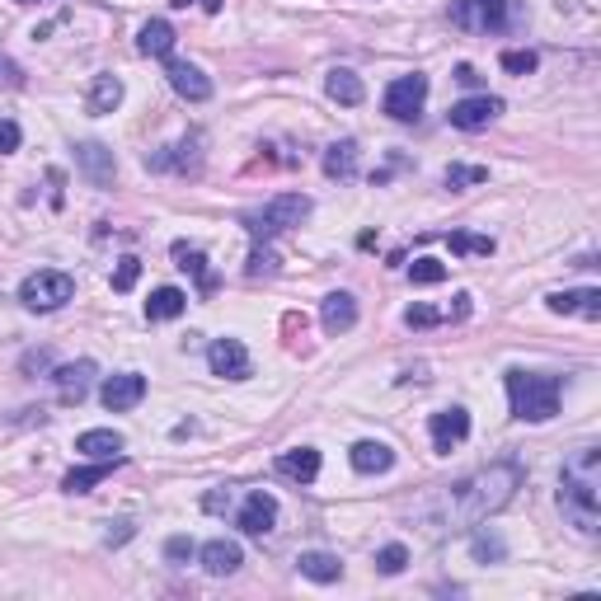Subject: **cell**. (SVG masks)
Segmentation results:
<instances>
[{
	"label": "cell",
	"mask_w": 601,
	"mask_h": 601,
	"mask_svg": "<svg viewBox=\"0 0 601 601\" xmlns=\"http://www.w3.org/2000/svg\"><path fill=\"white\" fill-rule=\"evenodd\" d=\"M522 489V465L494 461L475 470V475L442 484L432 498L418 503V522L428 526L432 536H456V531H475L484 517L503 512Z\"/></svg>",
	"instance_id": "cell-1"
},
{
	"label": "cell",
	"mask_w": 601,
	"mask_h": 601,
	"mask_svg": "<svg viewBox=\"0 0 601 601\" xmlns=\"http://www.w3.org/2000/svg\"><path fill=\"white\" fill-rule=\"evenodd\" d=\"M559 512L578 526L583 536H597L601 522V451L578 447L564 461V479H559Z\"/></svg>",
	"instance_id": "cell-2"
},
{
	"label": "cell",
	"mask_w": 601,
	"mask_h": 601,
	"mask_svg": "<svg viewBox=\"0 0 601 601\" xmlns=\"http://www.w3.org/2000/svg\"><path fill=\"white\" fill-rule=\"evenodd\" d=\"M564 381L545 371H508V404L522 423H550L559 414Z\"/></svg>",
	"instance_id": "cell-3"
},
{
	"label": "cell",
	"mask_w": 601,
	"mask_h": 601,
	"mask_svg": "<svg viewBox=\"0 0 601 601\" xmlns=\"http://www.w3.org/2000/svg\"><path fill=\"white\" fill-rule=\"evenodd\" d=\"M451 24L465 33H512L526 24V5L522 0H451Z\"/></svg>",
	"instance_id": "cell-4"
},
{
	"label": "cell",
	"mask_w": 601,
	"mask_h": 601,
	"mask_svg": "<svg viewBox=\"0 0 601 601\" xmlns=\"http://www.w3.org/2000/svg\"><path fill=\"white\" fill-rule=\"evenodd\" d=\"M306 216H310V198H306V193H278L268 207H259V212H245L240 221H245V231L254 235V240H273V235L301 226Z\"/></svg>",
	"instance_id": "cell-5"
},
{
	"label": "cell",
	"mask_w": 601,
	"mask_h": 601,
	"mask_svg": "<svg viewBox=\"0 0 601 601\" xmlns=\"http://www.w3.org/2000/svg\"><path fill=\"white\" fill-rule=\"evenodd\" d=\"M71 296H76V278H71V273H57V268H38V273H29L24 287H19L24 310H38V315L62 310Z\"/></svg>",
	"instance_id": "cell-6"
},
{
	"label": "cell",
	"mask_w": 601,
	"mask_h": 601,
	"mask_svg": "<svg viewBox=\"0 0 601 601\" xmlns=\"http://www.w3.org/2000/svg\"><path fill=\"white\" fill-rule=\"evenodd\" d=\"M423 104H428V76H400L386 85V99H381V108H386L395 123H418V113H423Z\"/></svg>",
	"instance_id": "cell-7"
},
{
	"label": "cell",
	"mask_w": 601,
	"mask_h": 601,
	"mask_svg": "<svg viewBox=\"0 0 601 601\" xmlns=\"http://www.w3.org/2000/svg\"><path fill=\"white\" fill-rule=\"evenodd\" d=\"M99 400H104L108 414H127V409H137L146 400V376L137 371H118V376H108L104 390H99Z\"/></svg>",
	"instance_id": "cell-8"
},
{
	"label": "cell",
	"mask_w": 601,
	"mask_h": 601,
	"mask_svg": "<svg viewBox=\"0 0 601 601\" xmlns=\"http://www.w3.org/2000/svg\"><path fill=\"white\" fill-rule=\"evenodd\" d=\"M207 367H212L216 376H226V381H249V376H254V362H249L240 339H216L212 348H207Z\"/></svg>",
	"instance_id": "cell-9"
},
{
	"label": "cell",
	"mask_w": 601,
	"mask_h": 601,
	"mask_svg": "<svg viewBox=\"0 0 601 601\" xmlns=\"http://www.w3.org/2000/svg\"><path fill=\"white\" fill-rule=\"evenodd\" d=\"M428 432H432V451H442V456H447L451 447H461L465 437H470V414H465L461 404L437 409V414L428 418Z\"/></svg>",
	"instance_id": "cell-10"
},
{
	"label": "cell",
	"mask_w": 601,
	"mask_h": 601,
	"mask_svg": "<svg viewBox=\"0 0 601 601\" xmlns=\"http://www.w3.org/2000/svg\"><path fill=\"white\" fill-rule=\"evenodd\" d=\"M503 113V99L498 94H470L461 104H451V127H461V132H479V127H489Z\"/></svg>",
	"instance_id": "cell-11"
},
{
	"label": "cell",
	"mask_w": 601,
	"mask_h": 601,
	"mask_svg": "<svg viewBox=\"0 0 601 601\" xmlns=\"http://www.w3.org/2000/svg\"><path fill=\"white\" fill-rule=\"evenodd\" d=\"M235 526L245 531V536L263 540L273 526H278V498L263 494V489H254V494L245 498V508H240V517H235Z\"/></svg>",
	"instance_id": "cell-12"
},
{
	"label": "cell",
	"mask_w": 601,
	"mask_h": 601,
	"mask_svg": "<svg viewBox=\"0 0 601 601\" xmlns=\"http://www.w3.org/2000/svg\"><path fill=\"white\" fill-rule=\"evenodd\" d=\"M76 165H80V174H85L94 188H108V184H113V174H118V160H113V151H108L104 141H80V146H76Z\"/></svg>",
	"instance_id": "cell-13"
},
{
	"label": "cell",
	"mask_w": 601,
	"mask_h": 601,
	"mask_svg": "<svg viewBox=\"0 0 601 601\" xmlns=\"http://www.w3.org/2000/svg\"><path fill=\"white\" fill-rule=\"evenodd\" d=\"M165 76H170L174 94H179V99H188V104H207V99H212V80L202 76L193 62H174V57H170Z\"/></svg>",
	"instance_id": "cell-14"
},
{
	"label": "cell",
	"mask_w": 601,
	"mask_h": 601,
	"mask_svg": "<svg viewBox=\"0 0 601 601\" xmlns=\"http://www.w3.org/2000/svg\"><path fill=\"white\" fill-rule=\"evenodd\" d=\"M57 400L62 404H80L90 395V381H94V362H71V367H57Z\"/></svg>",
	"instance_id": "cell-15"
},
{
	"label": "cell",
	"mask_w": 601,
	"mask_h": 601,
	"mask_svg": "<svg viewBox=\"0 0 601 601\" xmlns=\"http://www.w3.org/2000/svg\"><path fill=\"white\" fill-rule=\"evenodd\" d=\"M240 564H245V550L235 540H207L202 545V569L212 573V578H231Z\"/></svg>",
	"instance_id": "cell-16"
},
{
	"label": "cell",
	"mask_w": 601,
	"mask_h": 601,
	"mask_svg": "<svg viewBox=\"0 0 601 601\" xmlns=\"http://www.w3.org/2000/svg\"><path fill=\"white\" fill-rule=\"evenodd\" d=\"M545 306L555 315H587V320H601V292L597 287H583V292H555L545 296Z\"/></svg>",
	"instance_id": "cell-17"
},
{
	"label": "cell",
	"mask_w": 601,
	"mask_h": 601,
	"mask_svg": "<svg viewBox=\"0 0 601 601\" xmlns=\"http://www.w3.org/2000/svg\"><path fill=\"white\" fill-rule=\"evenodd\" d=\"M174 38H179V33H174L170 19H146L141 33H137V52H141V57H165V62H170Z\"/></svg>",
	"instance_id": "cell-18"
},
{
	"label": "cell",
	"mask_w": 601,
	"mask_h": 601,
	"mask_svg": "<svg viewBox=\"0 0 601 601\" xmlns=\"http://www.w3.org/2000/svg\"><path fill=\"white\" fill-rule=\"evenodd\" d=\"M123 447H127L123 432H113V428H90L76 437V451L90 456V461H113V456H123Z\"/></svg>",
	"instance_id": "cell-19"
},
{
	"label": "cell",
	"mask_w": 601,
	"mask_h": 601,
	"mask_svg": "<svg viewBox=\"0 0 601 601\" xmlns=\"http://www.w3.org/2000/svg\"><path fill=\"white\" fill-rule=\"evenodd\" d=\"M320 320L329 334H348L357 324V301L348 292H329L324 296V306H320Z\"/></svg>",
	"instance_id": "cell-20"
},
{
	"label": "cell",
	"mask_w": 601,
	"mask_h": 601,
	"mask_svg": "<svg viewBox=\"0 0 601 601\" xmlns=\"http://www.w3.org/2000/svg\"><path fill=\"white\" fill-rule=\"evenodd\" d=\"M348 461H353L357 475H386L390 465H395V451H390L386 442H357V447L348 451Z\"/></svg>",
	"instance_id": "cell-21"
},
{
	"label": "cell",
	"mask_w": 601,
	"mask_h": 601,
	"mask_svg": "<svg viewBox=\"0 0 601 601\" xmlns=\"http://www.w3.org/2000/svg\"><path fill=\"white\" fill-rule=\"evenodd\" d=\"M296 569H301V578H310V583H339L343 559L329 555V550H306V555L296 559Z\"/></svg>",
	"instance_id": "cell-22"
},
{
	"label": "cell",
	"mask_w": 601,
	"mask_h": 601,
	"mask_svg": "<svg viewBox=\"0 0 601 601\" xmlns=\"http://www.w3.org/2000/svg\"><path fill=\"white\" fill-rule=\"evenodd\" d=\"M278 470L287 479H296V484H310V479L320 475V451L315 447H292L278 456Z\"/></svg>",
	"instance_id": "cell-23"
},
{
	"label": "cell",
	"mask_w": 601,
	"mask_h": 601,
	"mask_svg": "<svg viewBox=\"0 0 601 601\" xmlns=\"http://www.w3.org/2000/svg\"><path fill=\"white\" fill-rule=\"evenodd\" d=\"M188 310V296L179 287H155L151 301H146V320L151 324H165V320H179Z\"/></svg>",
	"instance_id": "cell-24"
},
{
	"label": "cell",
	"mask_w": 601,
	"mask_h": 601,
	"mask_svg": "<svg viewBox=\"0 0 601 601\" xmlns=\"http://www.w3.org/2000/svg\"><path fill=\"white\" fill-rule=\"evenodd\" d=\"M113 465H123V456H113V461H94V465H80V470H71V475L62 479L66 494H90L94 484H104L108 475H113Z\"/></svg>",
	"instance_id": "cell-25"
},
{
	"label": "cell",
	"mask_w": 601,
	"mask_h": 601,
	"mask_svg": "<svg viewBox=\"0 0 601 601\" xmlns=\"http://www.w3.org/2000/svg\"><path fill=\"white\" fill-rule=\"evenodd\" d=\"M324 90H329L334 104H348V108H357L362 99H367V85H362V76H353V71H329Z\"/></svg>",
	"instance_id": "cell-26"
},
{
	"label": "cell",
	"mask_w": 601,
	"mask_h": 601,
	"mask_svg": "<svg viewBox=\"0 0 601 601\" xmlns=\"http://www.w3.org/2000/svg\"><path fill=\"white\" fill-rule=\"evenodd\" d=\"M174 259H179V268H184V273H193V278H198V292H202V296L216 292V273L207 268L202 249H188L184 240H179V245H174Z\"/></svg>",
	"instance_id": "cell-27"
},
{
	"label": "cell",
	"mask_w": 601,
	"mask_h": 601,
	"mask_svg": "<svg viewBox=\"0 0 601 601\" xmlns=\"http://www.w3.org/2000/svg\"><path fill=\"white\" fill-rule=\"evenodd\" d=\"M118 104H123V80L118 76H94V85H90V113L94 118L113 113Z\"/></svg>",
	"instance_id": "cell-28"
},
{
	"label": "cell",
	"mask_w": 601,
	"mask_h": 601,
	"mask_svg": "<svg viewBox=\"0 0 601 601\" xmlns=\"http://www.w3.org/2000/svg\"><path fill=\"white\" fill-rule=\"evenodd\" d=\"M324 174L329 179H353L357 174V141H334L324 151Z\"/></svg>",
	"instance_id": "cell-29"
},
{
	"label": "cell",
	"mask_w": 601,
	"mask_h": 601,
	"mask_svg": "<svg viewBox=\"0 0 601 601\" xmlns=\"http://www.w3.org/2000/svg\"><path fill=\"white\" fill-rule=\"evenodd\" d=\"M409 282H414V287H437V282H447V263L414 259V263H409Z\"/></svg>",
	"instance_id": "cell-30"
},
{
	"label": "cell",
	"mask_w": 601,
	"mask_h": 601,
	"mask_svg": "<svg viewBox=\"0 0 601 601\" xmlns=\"http://www.w3.org/2000/svg\"><path fill=\"white\" fill-rule=\"evenodd\" d=\"M409 569V550L404 545H381L376 550V573H386V578H395V573Z\"/></svg>",
	"instance_id": "cell-31"
},
{
	"label": "cell",
	"mask_w": 601,
	"mask_h": 601,
	"mask_svg": "<svg viewBox=\"0 0 601 601\" xmlns=\"http://www.w3.org/2000/svg\"><path fill=\"white\" fill-rule=\"evenodd\" d=\"M484 179H489V170H484V165H451V170H447V188H451V193L475 188V184H484Z\"/></svg>",
	"instance_id": "cell-32"
},
{
	"label": "cell",
	"mask_w": 601,
	"mask_h": 601,
	"mask_svg": "<svg viewBox=\"0 0 601 601\" xmlns=\"http://www.w3.org/2000/svg\"><path fill=\"white\" fill-rule=\"evenodd\" d=\"M245 273H249V278H273V273H278V254L263 245V240H254V254H249Z\"/></svg>",
	"instance_id": "cell-33"
},
{
	"label": "cell",
	"mask_w": 601,
	"mask_h": 601,
	"mask_svg": "<svg viewBox=\"0 0 601 601\" xmlns=\"http://www.w3.org/2000/svg\"><path fill=\"white\" fill-rule=\"evenodd\" d=\"M451 249H456V254H479V259H489V254H494V240H489V235L456 231V235H451Z\"/></svg>",
	"instance_id": "cell-34"
},
{
	"label": "cell",
	"mask_w": 601,
	"mask_h": 601,
	"mask_svg": "<svg viewBox=\"0 0 601 601\" xmlns=\"http://www.w3.org/2000/svg\"><path fill=\"white\" fill-rule=\"evenodd\" d=\"M137 278H141V259H118V268H113V292H132L137 287Z\"/></svg>",
	"instance_id": "cell-35"
},
{
	"label": "cell",
	"mask_w": 601,
	"mask_h": 601,
	"mask_svg": "<svg viewBox=\"0 0 601 601\" xmlns=\"http://www.w3.org/2000/svg\"><path fill=\"white\" fill-rule=\"evenodd\" d=\"M503 71H512V76H531V71H536V52H522V47L503 52Z\"/></svg>",
	"instance_id": "cell-36"
},
{
	"label": "cell",
	"mask_w": 601,
	"mask_h": 601,
	"mask_svg": "<svg viewBox=\"0 0 601 601\" xmlns=\"http://www.w3.org/2000/svg\"><path fill=\"white\" fill-rule=\"evenodd\" d=\"M442 320H447V315L432 310V306H409L404 310V324H409V329H432V324H442Z\"/></svg>",
	"instance_id": "cell-37"
},
{
	"label": "cell",
	"mask_w": 601,
	"mask_h": 601,
	"mask_svg": "<svg viewBox=\"0 0 601 601\" xmlns=\"http://www.w3.org/2000/svg\"><path fill=\"white\" fill-rule=\"evenodd\" d=\"M165 559H170V564L193 559V540H188V536H170V540H165Z\"/></svg>",
	"instance_id": "cell-38"
},
{
	"label": "cell",
	"mask_w": 601,
	"mask_h": 601,
	"mask_svg": "<svg viewBox=\"0 0 601 601\" xmlns=\"http://www.w3.org/2000/svg\"><path fill=\"white\" fill-rule=\"evenodd\" d=\"M19 151V123H10V118H0V155Z\"/></svg>",
	"instance_id": "cell-39"
},
{
	"label": "cell",
	"mask_w": 601,
	"mask_h": 601,
	"mask_svg": "<svg viewBox=\"0 0 601 601\" xmlns=\"http://www.w3.org/2000/svg\"><path fill=\"white\" fill-rule=\"evenodd\" d=\"M475 555H479V559H503V545H498V540H489L484 531H479V536H475Z\"/></svg>",
	"instance_id": "cell-40"
},
{
	"label": "cell",
	"mask_w": 601,
	"mask_h": 601,
	"mask_svg": "<svg viewBox=\"0 0 601 601\" xmlns=\"http://www.w3.org/2000/svg\"><path fill=\"white\" fill-rule=\"evenodd\" d=\"M170 5H179V10H188V5H202L207 15H216V10H221V0H170Z\"/></svg>",
	"instance_id": "cell-41"
},
{
	"label": "cell",
	"mask_w": 601,
	"mask_h": 601,
	"mask_svg": "<svg viewBox=\"0 0 601 601\" xmlns=\"http://www.w3.org/2000/svg\"><path fill=\"white\" fill-rule=\"evenodd\" d=\"M456 80H461V85H470V90H475V85H479V71H475V66H456Z\"/></svg>",
	"instance_id": "cell-42"
},
{
	"label": "cell",
	"mask_w": 601,
	"mask_h": 601,
	"mask_svg": "<svg viewBox=\"0 0 601 601\" xmlns=\"http://www.w3.org/2000/svg\"><path fill=\"white\" fill-rule=\"evenodd\" d=\"M132 536V522H118V531H108V545H123Z\"/></svg>",
	"instance_id": "cell-43"
},
{
	"label": "cell",
	"mask_w": 601,
	"mask_h": 601,
	"mask_svg": "<svg viewBox=\"0 0 601 601\" xmlns=\"http://www.w3.org/2000/svg\"><path fill=\"white\" fill-rule=\"evenodd\" d=\"M33 367H47V353H29V357H24V371H33Z\"/></svg>",
	"instance_id": "cell-44"
},
{
	"label": "cell",
	"mask_w": 601,
	"mask_h": 601,
	"mask_svg": "<svg viewBox=\"0 0 601 601\" xmlns=\"http://www.w3.org/2000/svg\"><path fill=\"white\" fill-rule=\"evenodd\" d=\"M15 5H33V0H15Z\"/></svg>",
	"instance_id": "cell-45"
}]
</instances>
